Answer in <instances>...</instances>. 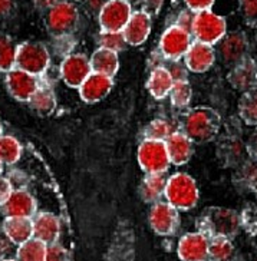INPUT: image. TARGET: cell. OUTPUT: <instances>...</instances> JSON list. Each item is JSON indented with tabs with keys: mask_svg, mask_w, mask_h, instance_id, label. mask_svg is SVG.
Returning <instances> with one entry per match:
<instances>
[{
	"mask_svg": "<svg viewBox=\"0 0 257 261\" xmlns=\"http://www.w3.org/2000/svg\"><path fill=\"white\" fill-rule=\"evenodd\" d=\"M42 84L39 76H35L22 69L9 70L6 73V88L13 99L19 102H29L33 93L38 91Z\"/></svg>",
	"mask_w": 257,
	"mask_h": 261,
	"instance_id": "13",
	"label": "cell"
},
{
	"mask_svg": "<svg viewBox=\"0 0 257 261\" xmlns=\"http://www.w3.org/2000/svg\"><path fill=\"white\" fill-rule=\"evenodd\" d=\"M239 119L249 126H257V86L247 92H243L239 105Z\"/></svg>",
	"mask_w": 257,
	"mask_h": 261,
	"instance_id": "28",
	"label": "cell"
},
{
	"mask_svg": "<svg viewBox=\"0 0 257 261\" xmlns=\"http://www.w3.org/2000/svg\"><path fill=\"white\" fill-rule=\"evenodd\" d=\"M122 33L128 45L131 46L142 45L144 42H147L151 33V16L142 10L134 12Z\"/></svg>",
	"mask_w": 257,
	"mask_h": 261,
	"instance_id": "20",
	"label": "cell"
},
{
	"mask_svg": "<svg viewBox=\"0 0 257 261\" xmlns=\"http://www.w3.org/2000/svg\"><path fill=\"white\" fill-rule=\"evenodd\" d=\"M195 13L197 12H193L191 9H186V10H183L181 13L177 17V22L175 24L181 28V29H184V31H187L191 33V29H193V23H194V17Z\"/></svg>",
	"mask_w": 257,
	"mask_h": 261,
	"instance_id": "41",
	"label": "cell"
},
{
	"mask_svg": "<svg viewBox=\"0 0 257 261\" xmlns=\"http://www.w3.org/2000/svg\"><path fill=\"white\" fill-rule=\"evenodd\" d=\"M210 238L205 234L188 232L179 240L177 253L181 261H207L209 260Z\"/></svg>",
	"mask_w": 257,
	"mask_h": 261,
	"instance_id": "15",
	"label": "cell"
},
{
	"mask_svg": "<svg viewBox=\"0 0 257 261\" xmlns=\"http://www.w3.org/2000/svg\"><path fill=\"white\" fill-rule=\"evenodd\" d=\"M168 182L167 172H156V174H147L144 181L141 182L140 195L144 202L154 204L157 201H161V197L165 192Z\"/></svg>",
	"mask_w": 257,
	"mask_h": 261,
	"instance_id": "24",
	"label": "cell"
},
{
	"mask_svg": "<svg viewBox=\"0 0 257 261\" xmlns=\"http://www.w3.org/2000/svg\"><path fill=\"white\" fill-rule=\"evenodd\" d=\"M137 158H138L141 169L145 174L167 172L171 165L165 141L144 139L138 148Z\"/></svg>",
	"mask_w": 257,
	"mask_h": 261,
	"instance_id": "8",
	"label": "cell"
},
{
	"mask_svg": "<svg viewBox=\"0 0 257 261\" xmlns=\"http://www.w3.org/2000/svg\"><path fill=\"white\" fill-rule=\"evenodd\" d=\"M0 135H3V129H2V125H0Z\"/></svg>",
	"mask_w": 257,
	"mask_h": 261,
	"instance_id": "54",
	"label": "cell"
},
{
	"mask_svg": "<svg viewBox=\"0 0 257 261\" xmlns=\"http://www.w3.org/2000/svg\"><path fill=\"white\" fill-rule=\"evenodd\" d=\"M35 8L40 10V12H47L50 8H54L55 5L61 3L62 0H32Z\"/></svg>",
	"mask_w": 257,
	"mask_h": 261,
	"instance_id": "49",
	"label": "cell"
},
{
	"mask_svg": "<svg viewBox=\"0 0 257 261\" xmlns=\"http://www.w3.org/2000/svg\"><path fill=\"white\" fill-rule=\"evenodd\" d=\"M218 56L223 65L232 69L237 63L244 61L249 55L250 42L244 32H230L217 43Z\"/></svg>",
	"mask_w": 257,
	"mask_h": 261,
	"instance_id": "9",
	"label": "cell"
},
{
	"mask_svg": "<svg viewBox=\"0 0 257 261\" xmlns=\"http://www.w3.org/2000/svg\"><path fill=\"white\" fill-rule=\"evenodd\" d=\"M191 36L190 32L181 29L177 24L167 28L160 39V50L164 58L168 61H179L184 58L193 43Z\"/></svg>",
	"mask_w": 257,
	"mask_h": 261,
	"instance_id": "11",
	"label": "cell"
},
{
	"mask_svg": "<svg viewBox=\"0 0 257 261\" xmlns=\"http://www.w3.org/2000/svg\"><path fill=\"white\" fill-rule=\"evenodd\" d=\"M29 107L36 111L40 115H50L56 109V96H55L52 86L47 84H40L38 91L33 93L31 99H29Z\"/></svg>",
	"mask_w": 257,
	"mask_h": 261,
	"instance_id": "27",
	"label": "cell"
},
{
	"mask_svg": "<svg viewBox=\"0 0 257 261\" xmlns=\"http://www.w3.org/2000/svg\"><path fill=\"white\" fill-rule=\"evenodd\" d=\"M186 66L194 73H204L210 69L216 62V50L213 45L195 40L184 56Z\"/></svg>",
	"mask_w": 257,
	"mask_h": 261,
	"instance_id": "19",
	"label": "cell"
},
{
	"mask_svg": "<svg viewBox=\"0 0 257 261\" xmlns=\"http://www.w3.org/2000/svg\"><path fill=\"white\" fill-rule=\"evenodd\" d=\"M49 63H50V55L43 43L23 42L17 45L15 66L17 69H22L35 76L42 77L49 68Z\"/></svg>",
	"mask_w": 257,
	"mask_h": 261,
	"instance_id": "6",
	"label": "cell"
},
{
	"mask_svg": "<svg viewBox=\"0 0 257 261\" xmlns=\"http://www.w3.org/2000/svg\"><path fill=\"white\" fill-rule=\"evenodd\" d=\"M251 241H253V246L257 248V234H256V236H253V237H251Z\"/></svg>",
	"mask_w": 257,
	"mask_h": 261,
	"instance_id": "51",
	"label": "cell"
},
{
	"mask_svg": "<svg viewBox=\"0 0 257 261\" xmlns=\"http://www.w3.org/2000/svg\"><path fill=\"white\" fill-rule=\"evenodd\" d=\"M13 185L10 182V179L6 177H0V207L6 202L10 194L13 192Z\"/></svg>",
	"mask_w": 257,
	"mask_h": 261,
	"instance_id": "44",
	"label": "cell"
},
{
	"mask_svg": "<svg viewBox=\"0 0 257 261\" xmlns=\"http://www.w3.org/2000/svg\"><path fill=\"white\" fill-rule=\"evenodd\" d=\"M167 69L170 70L171 76L174 77V82L175 81H187V66L179 63V61H168L164 65Z\"/></svg>",
	"mask_w": 257,
	"mask_h": 261,
	"instance_id": "40",
	"label": "cell"
},
{
	"mask_svg": "<svg viewBox=\"0 0 257 261\" xmlns=\"http://www.w3.org/2000/svg\"><path fill=\"white\" fill-rule=\"evenodd\" d=\"M22 145L12 135H0V160L6 165H13L20 160Z\"/></svg>",
	"mask_w": 257,
	"mask_h": 261,
	"instance_id": "32",
	"label": "cell"
},
{
	"mask_svg": "<svg viewBox=\"0 0 257 261\" xmlns=\"http://www.w3.org/2000/svg\"><path fill=\"white\" fill-rule=\"evenodd\" d=\"M164 197L172 207L188 211L197 205L198 187L191 175H188L186 172H177L171 177H168Z\"/></svg>",
	"mask_w": 257,
	"mask_h": 261,
	"instance_id": "4",
	"label": "cell"
},
{
	"mask_svg": "<svg viewBox=\"0 0 257 261\" xmlns=\"http://www.w3.org/2000/svg\"><path fill=\"white\" fill-rule=\"evenodd\" d=\"M237 253L230 238H211L209 248L210 261H236Z\"/></svg>",
	"mask_w": 257,
	"mask_h": 261,
	"instance_id": "30",
	"label": "cell"
},
{
	"mask_svg": "<svg viewBox=\"0 0 257 261\" xmlns=\"http://www.w3.org/2000/svg\"><path fill=\"white\" fill-rule=\"evenodd\" d=\"M5 217H29L33 218L38 211V202L31 192L23 188L13 190L6 202L2 205Z\"/></svg>",
	"mask_w": 257,
	"mask_h": 261,
	"instance_id": "16",
	"label": "cell"
},
{
	"mask_svg": "<svg viewBox=\"0 0 257 261\" xmlns=\"http://www.w3.org/2000/svg\"><path fill=\"white\" fill-rule=\"evenodd\" d=\"M149 225L158 236H172L179 225L178 210L168 201H157L149 210Z\"/></svg>",
	"mask_w": 257,
	"mask_h": 261,
	"instance_id": "10",
	"label": "cell"
},
{
	"mask_svg": "<svg viewBox=\"0 0 257 261\" xmlns=\"http://www.w3.org/2000/svg\"><path fill=\"white\" fill-rule=\"evenodd\" d=\"M239 6L244 22L257 29V0H239Z\"/></svg>",
	"mask_w": 257,
	"mask_h": 261,
	"instance_id": "38",
	"label": "cell"
},
{
	"mask_svg": "<svg viewBox=\"0 0 257 261\" xmlns=\"http://www.w3.org/2000/svg\"><path fill=\"white\" fill-rule=\"evenodd\" d=\"M197 228L210 238L233 240L242 230L240 213L226 207H209L197 220Z\"/></svg>",
	"mask_w": 257,
	"mask_h": 261,
	"instance_id": "2",
	"label": "cell"
},
{
	"mask_svg": "<svg viewBox=\"0 0 257 261\" xmlns=\"http://www.w3.org/2000/svg\"><path fill=\"white\" fill-rule=\"evenodd\" d=\"M175 130V126L170 121L165 119H154L145 126L144 139H154V141H167Z\"/></svg>",
	"mask_w": 257,
	"mask_h": 261,
	"instance_id": "34",
	"label": "cell"
},
{
	"mask_svg": "<svg viewBox=\"0 0 257 261\" xmlns=\"http://www.w3.org/2000/svg\"><path fill=\"white\" fill-rule=\"evenodd\" d=\"M45 24L47 32L55 39L68 38L78 29V8L69 0H62L45 12Z\"/></svg>",
	"mask_w": 257,
	"mask_h": 261,
	"instance_id": "5",
	"label": "cell"
},
{
	"mask_svg": "<svg viewBox=\"0 0 257 261\" xmlns=\"http://www.w3.org/2000/svg\"><path fill=\"white\" fill-rule=\"evenodd\" d=\"M257 174V164L247 158L246 161L242 162L237 168H234L233 182L237 188L240 190H249L250 185Z\"/></svg>",
	"mask_w": 257,
	"mask_h": 261,
	"instance_id": "33",
	"label": "cell"
},
{
	"mask_svg": "<svg viewBox=\"0 0 257 261\" xmlns=\"http://www.w3.org/2000/svg\"><path fill=\"white\" fill-rule=\"evenodd\" d=\"M226 33L227 22L223 16L211 12L210 9L195 13L194 23L191 29V35L195 40L209 45H217Z\"/></svg>",
	"mask_w": 257,
	"mask_h": 261,
	"instance_id": "7",
	"label": "cell"
},
{
	"mask_svg": "<svg viewBox=\"0 0 257 261\" xmlns=\"http://www.w3.org/2000/svg\"><path fill=\"white\" fill-rule=\"evenodd\" d=\"M114 86V77L92 72L79 86V96L86 103H96L108 96Z\"/></svg>",
	"mask_w": 257,
	"mask_h": 261,
	"instance_id": "18",
	"label": "cell"
},
{
	"mask_svg": "<svg viewBox=\"0 0 257 261\" xmlns=\"http://www.w3.org/2000/svg\"><path fill=\"white\" fill-rule=\"evenodd\" d=\"M167 151L170 155L171 164L174 165H184L190 161L193 155V142L184 132H174L170 138L165 141Z\"/></svg>",
	"mask_w": 257,
	"mask_h": 261,
	"instance_id": "23",
	"label": "cell"
},
{
	"mask_svg": "<svg viewBox=\"0 0 257 261\" xmlns=\"http://www.w3.org/2000/svg\"><path fill=\"white\" fill-rule=\"evenodd\" d=\"M186 6L191 9L193 12H201V10H209L213 8L216 0H184Z\"/></svg>",
	"mask_w": 257,
	"mask_h": 261,
	"instance_id": "46",
	"label": "cell"
},
{
	"mask_svg": "<svg viewBox=\"0 0 257 261\" xmlns=\"http://www.w3.org/2000/svg\"><path fill=\"white\" fill-rule=\"evenodd\" d=\"M250 191L254 194V197H256V200H257V174H256V177H254V179H253L251 185H250Z\"/></svg>",
	"mask_w": 257,
	"mask_h": 261,
	"instance_id": "50",
	"label": "cell"
},
{
	"mask_svg": "<svg viewBox=\"0 0 257 261\" xmlns=\"http://www.w3.org/2000/svg\"><path fill=\"white\" fill-rule=\"evenodd\" d=\"M254 59H256V68H257V58H254Z\"/></svg>",
	"mask_w": 257,
	"mask_h": 261,
	"instance_id": "55",
	"label": "cell"
},
{
	"mask_svg": "<svg viewBox=\"0 0 257 261\" xmlns=\"http://www.w3.org/2000/svg\"><path fill=\"white\" fill-rule=\"evenodd\" d=\"M108 0H81L82 6L85 9V12H88L89 15L99 16L102 8L107 5Z\"/></svg>",
	"mask_w": 257,
	"mask_h": 261,
	"instance_id": "42",
	"label": "cell"
},
{
	"mask_svg": "<svg viewBox=\"0 0 257 261\" xmlns=\"http://www.w3.org/2000/svg\"><path fill=\"white\" fill-rule=\"evenodd\" d=\"M13 243L9 240L6 236L3 238H0V260H5V258H9L8 255L12 253V248H13Z\"/></svg>",
	"mask_w": 257,
	"mask_h": 261,
	"instance_id": "48",
	"label": "cell"
},
{
	"mask_svg": "<svg viewBox=\"0 0 257 261\" xmlns=\"http://www.w3.org/2000/svg\"><path fill=\"white\" fill-rule=\"evenodd\" d=\"M2 230L15 246H20L33 237V220L29 217H5Z\"/></svg>",
	"mask_w": 257,
	"mask_h": 261,
	"instance_id": "22",
	"label": "cell"
},
{
	"mask_svg": "<svg viewBox=\"0 0 257 261\" xmlns=\"http://www.w3.org/2000/svg\"><path fill=\"white\" fill-rule=\"evenodd\" d=\"M217 154L218 162L224 168H237L244 162L249 155L246 149V141L243 139V130L239 119L232 118L226 122L224 130L217 137Z\"/></svg>",
	"mask_w": 257,
	"mask_h": 261,
	"instance_id": "3",
	"label": "cell"
},
{
	"mask_svg": "<svg viewBox=\"0 0 257 261\" xmlns=\"http://www.w3.org/2000/svg\"><path fill=\"white\" fill-rule=\"evenodd\" d=\"M2 169H3V162L0 160V174H2Z\"/></svg>",
	"mask_w": 257,
	"mask_h": 261,
	"instance_id": "52",
	"label": "cell"
},
{
	"mask_svg": "<svg viewBox=\"0 0 257 261\" xmlns=\"http://www.w3.org/2000/svg\"><path fill=\"white\" fill-rule=\"evenodd\" d=\"M242 228L249 234L250 237L257 234V204H247L240 213Z\"/></svg>",
	"mask_w": 257,
	"mask_h": 261,
	"instance_id": "37",
	"label": "cell"
},
{
	"mask_svg": "<svg viewBox=\"0 0 257 261\" xmlns=\"http://www.w3.org/2000/svg\"><path fill=\"white\" fill-rule=\"evenodd\" d=\"M172 85H174V77L171 76L170 70L165 66H157L149 75L147 88L156 99H164L171 92Z\"/></svg>",
	"mask_w": 257,
	"mask_h": 261,
	"instance_id": "26",
	"label": "cell"
},
{
	"mask_svg": "<svg viewBox=\"0 0 257 261\" xmlns=\"http://www.w3.org/2000/svg\"><path fill=\"white\" fill-rule=\"evenodd\" d=\"M246 149H247V155L250 160L257 164V126L246 141Z\"/></svg>",
	"mask_w": 257,
	"mask_h": 261,
	"instance_id": "45",
	"label": "cell"
},
{
	"mask_svg": "<svg viewBox=\"0 0 257 261\" xmlns=\"http://www.w3.org/2000/svg\"><path fill=\"white\" fill-rule=\"evenodd\" d=\"M223 126V119L216 109L198 107L188 111L183 123V132L195 145H204L217 139Z\"/></svg>",
	"mask_w": 257,
	"mask_h": 261,
	"instance_id": "1",
	"label": "cell"
},
{
	"mask_svg": "<svg viewBox=\"0 0 257 261\" xmlns=\"http://www.w3.org/2000/svg\"><path fill=\"white\" fill-rule=\"evenodd\" d=\"M45 261H69V253L62 244L56 241L54 244L47 246Z\"/></svg>",
	"mask_w": 257,
	"mask_h": 261,
	"instance_id": "39",
	"label": "cell"
},
{
	"mask_svg": "<svg viewBox=\"0 0 257 261\" xmlns=\"http://www.w3.org/2000/svg\"><path fill=\"white\" fill-rule=\"evenodd\" d=\"M15 10V0H0V20L6 19Z\"/></svg>",
	"mask_w": 257,
	"mask_h": 261,
	"instance_id": "47",
	"label": "cell"
},
{
	"mask_svg": "<svg viewBox=\"0 0 257 261\" xmlns=\"http://www.w3.org/2000/svg\"><path fill=\"white\" fill-rule=\"evenodd\" d=\"M164 0H141L142 12H145L149 16L158 15V12L163 8Z\"/></svg>",
	"mask_w": 257,
	"mask_h": 261,
	"instance_id": "43",
	"label": "cell"
},
{
	"mask_svg": "<svg viewBox=\"0 0 257 261\" xmlns=\"http://www.w3.org/2000/svg\"><path fill=\"white\" fill-rule=\"evenodd\" d=\"M227 81L239 92H247L257 86L256 59L247 56L244 61L237 63L227 73Z\"/></svg>",
	"mask_w": 257,
	"mask_h": 261,
	"instance_id": "17",
	"label": "cell"
},
{
	"mask_svg": "<svg viewBox=\"0 0 257 261\" xmlns=\"http://www.w3.org/2000/svg\"><path fill=\"white\" fill-rule=\"evenodd\" d=\"M193 96V89L188 81H175L170 92L171 103L175 108H186L188 107L190 100Z\"/></svg>",
	"mask_w": 257,
	"mask_h": 261,
	"instance_id": "35",
	"label": "cell"
},
{
	"mask_svg": "<svg viewBox=\"0 0 257 261\" xmlns=\"http://www.w3.org/2000/svg\"><path fill=\"white\" fill-rule=\"evenodd\" d=\"M133 13L128 0H108L98 16L101 31L122 32Z\"/></svg>",
	"mask_w": 257,
	"mask_h": 261,
	"instance_id": "12",
	"label": "cell"
},
{
	"mask_svg": "<svg viewBox=\"0 0 257 261\" xmlns=\"http://www.w3.org/2000/svg\"><path fill=\"white\" fill-rule=\"evenodd\" d=\"M98 45H99V47H105V49L119 54L124 50L128 43L125 40L122 32L101 31V33L98 35Z\"/></svg>",
	"mask_w": 257,
	"mask_h": 261,
	"instance_id": "36",
	"label": "cell"
},
{
	"mask_svg": "<svg viewBox=\"0 0 257 261\" xmlns=\"http://www.w3.org/2000/svg\"><path fill=\"white\" fill-rule=\"evenodd\" d=\"M33 237L40 241L54 244L61 236V220L52 213H39L33 218Z\"/></svg>",
	"mask_w": 257,
	"mask_h": 261,
	"instance_id": "21",
	"label": "cell"
},
{
	"mask_svg": "<svg viewBox=\"0 0 257 261\" xmlns=\"http://www.w3.org/2000/svg\"><path fill=\"white\" fill-rule=\"evenodd\" d=\"M92 73L91 61L82 54L68 55L61 63V77L69 88H76L85 82V79Z\"/></svg>",
	"mask_w": 257,
	"mask_h": 261,
	"instance_id": "14",
	"label": "cell"
},
{
	"mask_svg": "<svg viewBox=\"0 0 257 261\" xmlns=\"http://www.w3.org/2000/svg\"><path fill=\"white\" fill-rule=\"evenodd\" d=\"M128 2H130V3H131V2H133V0H128Z\"/></svg>",
	"mask_w": 257,
	"mask_h": 261,
	"instance_id": "56",
	"label": "cell"
},
{
	"mask_svg": "<svg viewBox=\"0 0 257 261\" xmlns=\"http://www.w3.org/2000/svg\"><path fill=\"white\" fill-rule=\"evenodd\" d=\"M47 244L40 241L39 238L32 237L24 241L23 244L16 248V260L17 261H45Z\"/></svg>",
	"mask_w": 257,
	"mask_h": 261,
	"instance_id": "29",
	"label": "cell"
},
{
	"mask_svg": "<svg viewBox=\"0 0 257 261\" xmlns=\"http://www.w3.org/2000/svg\"><path fill=\"white\" fill-rule=\"evenodd\" d=\"M16 50L17 45H15L13 39L9 35L0 32V72H6L15 69L16 66Z\"/></svg>",
	"mask_w": 257,
	"mask_h": 261,
	"instance_id": "31",
	"label": "cell"
},
{
	"mask_svg": "<svg viewBox=\"0 0 257 261\" xmlns=\"http://www.w3.org/2000/svg\"><path fill=\"white\" fill-rule=\"evenodd\" d=\"M89 61H91L92 72L102 73V75L111 77L117 75L118 68H119V59H118L117 52L105 49V47H98L92 54Z\"/></svg>",
	"mask_w": 257,
	"mask_h": 261,
	"instance_id": "25",
	"label": "cell"
},
{
	"mask_svg": "<svg viewBox=\"0 0 257 261\" xmlns=\"http://www.w3.org/2000/svg\"><path fill=\"white\" fill-rule=\"evenodd\" d=\"M0 261H17L15 258V260H13V258H5V260H0Z\"/></svg>",
	"mask_w": 257,
	"mask_h": 261,
	"instance_id": "53",
	"label": "cell"
}]
</instances>
